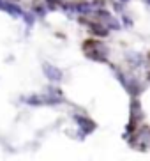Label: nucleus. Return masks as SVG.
<instances>
[{
    "label": "nucleus",
    "instance_id": "f257e3e1",
    "mask_svg": "<svg viewBox=\"0 0 150 161\" xmlns=\"http://www.w3.org/2000/svg\"><path fill=\"white\" fill-rule=\"evenodd\" d=\"M44 75L50 78V80H53V81H58V80H62V73L56 69V67H53V66H50V64H44Z\"/></svg>",
    "mask_w": 150,
    "mask_h": 161
},
{
    "label": "nucleus",
    "instance_id": "f03ea898",
    "mask_svg": "<svg viewBox=\"0 0 150 161\" xmlns=\"http://www.w3.org/2000/svg\"><path fill=\"white\" fill-rule=\"evenodd\" d=\"M76 120H78V124L81 126V129H83V131H87V133H90V131H94V129H95V124L92 122V120H88V119L76 117Z\"/></svg>",
    "mask_w": 150,
    "mask_h": 161
},
{
    "label": "nucleus",
    "instance_id": "7ed1b4c3",
    "mask_svg": "<svg viewBox=\"0 0 150 161\" xmlns=\"http://www.w3.org/2000/svg\"><path fill=\"white\" fill-rule=\"evenodd\" d=\"M2 7H4L5 11H9V13H13L14 16H19V14H23V13H21V9H19L18 5H13V4H4Z\"/></svg>",
    "mask_w": 150,
    "mask_h": 161
},
{
    "label": "nucleus",
    "instance_id": "20e7f679",
    "mask_svg": "<svg viewBox=\"0 0 150 161\" xmlns=\"http://www.w3.org/2000/svg\"><path fill=\"white\" fill-rule=\"evenodd\" d=\"M23 16L27 18V23H28V25H32V19H34L32 16H28V14H23Z\"/></svg>",
    "mask_w": 150,
    "mask_h": 161
},
{
    "label": "nucleus",
    "instance_id": "39448f33",
    "mask_svg": "<svg viewBox=\"0 0 150 161\" xmlns=\"http://www.w3.org/2000/svg\"><path fill=\"white\" fill-rule=\"evenodd\" d=\"M124 2H127V0H124Z\"/></svg>",
    "mask_w": 150,
    "mask_h": 161
}]
</instances>
